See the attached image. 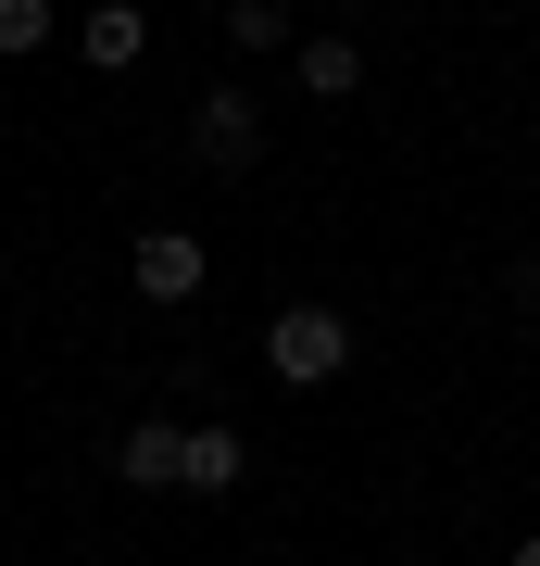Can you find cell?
I'll use <instances>...</instances> for the list:
<instances>
[{"label":"cell","mask_w":540,"mask_h":566,"mask_svg":"<svg viewBox=\"0 0 540 566\" xmlns=\"http://www.w3.org/2000/svg\"><path fill=\"white\" fill-rule=\"evenodd\" d=\"M51 0H0V63H25V51H51Z\"/></svg>","instance_id":"cell-9"},{"label":"cell","mask_w":540,"mask_h":566,"mask_svg":"<svg viewBox=\"0 0 540 566\" xmlns=\"http://www.w3.org/2000/svg\"><path fill=\"white\" fill-rule=\"evenodd\" d=\"M126 277H139V303H189V290H201V240H189V227H151V240L126 252Z\"/></svg>","instance_id":"cell-4"},{"label":"cell","mask_w":540,"mask_h":566,"mask_svg":"<svg viewBox=\"0 0 540 566\" xmlns=\"http://www.w3.org/2000/svg\"><path fill=\"white\" fill-rule=\"evenodd\" d=\"M189 151L214 164V177H252V164H264V102H252V88H201V102H189Z\"/></svg>","instance_id":"cell-2"},{"label":"cell","mask_w":540,"mask_h":566,"mask_svg":"<svg viewBox=\"0 0 540 566\" xmlns=\"http://www.w3.org/2000/svg\"><path fill=\"white\" fill-rule=\"evenodd\" d=\"M364 88V51L352 39H301V102H352Z\"/></svg>","instance_id":"cell-7"},{"label":"cell","mask_w":540,"mask_h":566,"mask_svg":"<svg viewBox=\"0 0 540 566\" xmlns=\"http://www.w3.org/2000/svg\"><path fill=\"white\" fill-rule=\"evenodd\" d=\"M76 51H88V76H126V63L151 51V13H139V0H88V25H76Z\"/></svg>","instance_id":"cell-5"},{"label":"cell","mask_w":540,"mask_h":566,"mask_svg":"<svg viewBox=\"0 0 540 566\" xmlns=\"http://www.w3.org/2000/svg\"><path fill=\"white\" fill-rule=\"evenodd\" d=\"M252 479V441L226 416H201V428H177V491H201V504H214V491H240Z\"/></svg>","instance_id":"cell-3"},{"label":"cell","mask_w":540,"mask_h":566,"mask_svg":"<svg viewBox=\"0 0 540 566\" xmlns=\"http://www.w3.org/2000/svg\"><path fill=\"white\" fill-rule=\"evenodd\" d=\"M502 566H540V528H528V542H516V554H502Z\"/></svg>","instance_id":"cell-11"},{"label":"cell","mask_w":540,"mask_h":566,"mask_svg":"<svg viewBox=\"0 0 540 566\" xmlns=\"http://www.w3.org/2000/svg\"><path fill=\"white\" fill-rule=\"evenodd\" d=\"M114 479L126 491H177V416H139V428H126V441H114Z\"/></svg>","instance_id":"cell-6"},{"label":"cell","mask_w":540,"mask_h":566,"mask_svg":"<svg viewBox=\"0 0 540 566\" xmlns=\"http://www.w3.org/2000/svg\"><path fill=\"white\" fill-rule=\"evenodd\" d=\"M226 39L240 51H289V0H226Z\"/></svg>","instance_id":"cell-8"},{"label":"cell","mask_w":540,"mask_h":566,"mask_svg":"<svg viewBox=\"0 0 540 566\" xmlns=\"http://www.w3.org/2000/svg\"><path fill=\"white\" fill-rule=\"evenodd\" d=\"M502 290H516V303H540V252H516V264H502Z\"/></svg>","instance_id":"cell-10"},{"label":"cell","mask_w":540,"mask_h":566,"mask_svg":"<svg viewBox=\"0 0 540 566\" xmlns=\"http://www.w3.org/2000/svg\"><path fill=\"white\" fill-rule=\"evenodd\" d=\"M327 13H364V0H327Z\"/></svg>","instance_id":"cell-12"},{"label":"cell","mask_w":540,"mask_h":566,"mask_svg":"<svg viewBox=\"0 0 540 566\" xmlns=\"http://www.w3.org/2000/svg\"><path fill=\"white\" fill-rule=\"evenodd\" d=\"M340 365H352V315L340 303H289L277 327H264V378L277 390H327Z\"/></svg>","instance_id":"cell-1"}]
</instances>
